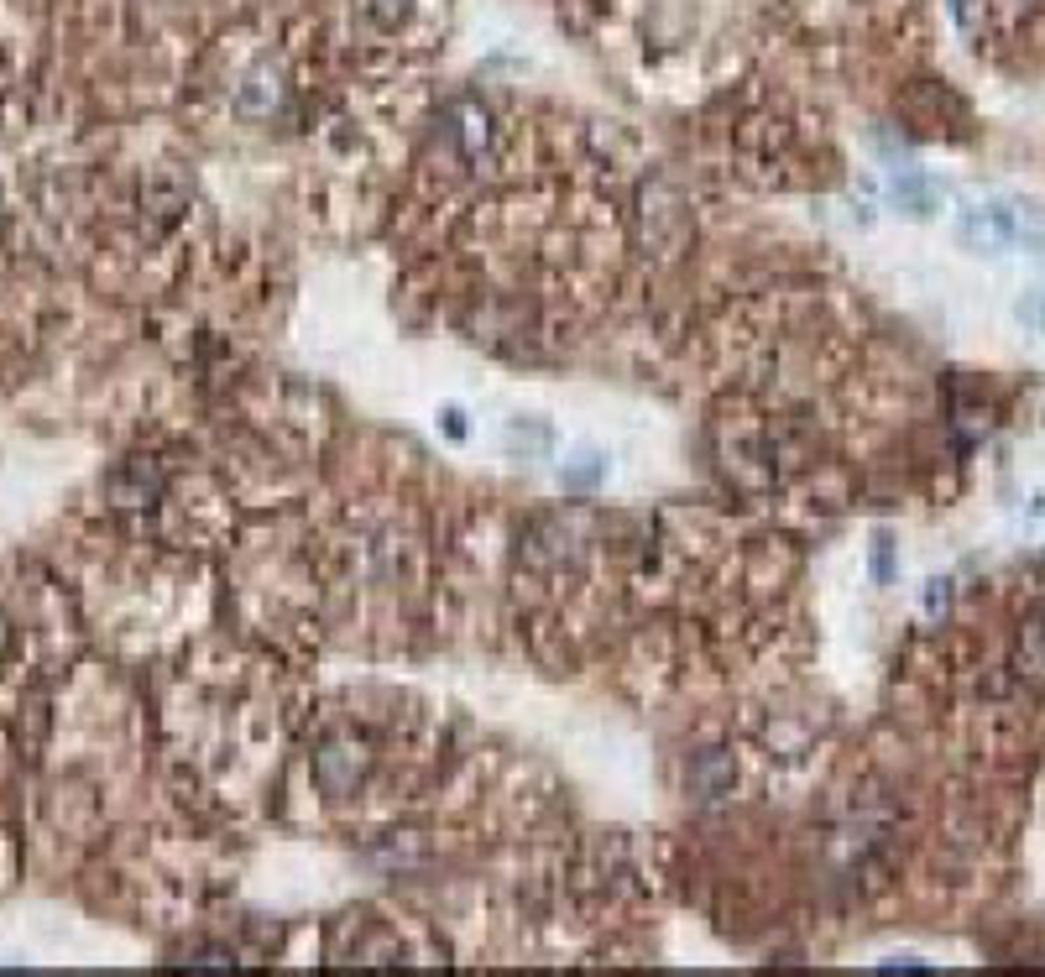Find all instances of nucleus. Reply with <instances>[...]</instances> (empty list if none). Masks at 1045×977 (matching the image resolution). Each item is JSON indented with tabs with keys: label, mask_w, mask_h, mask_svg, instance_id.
Masks as SVG:
<instances>
[{
	"label": "nucleus",
	"mask_w": 1045,
	"mask_h": 977,
	"mask_svg": "<svg viewBox=\"0 0 1045 977\" xmlns=\"http://www.w3.org/2000/svg\"><path fill=\"white\" fill-rule=\"evenodd\" d=\"M967 236L983 241L988 251L993 246H1009L1014 241V220L1004 215V209H972V215H967Z\"/></svg>",
	"instance_id": "f257e3e1"
},
{
	"label": "nucleus",
	"mask_w": 1045,
	"mask_h": 977,
	"mask_svg": "<svg viewBox=\"0 0 1045 977\" xmlns=\"http://www.w3.org/2000/svg\"><path fill=\"white\" fill-rule=\"evenodd\" d=\"M6 638H11V633H6V622H0V648H6Z\"/></svg>",
	"instance_id": "f03ea898"
}]
</instances>
